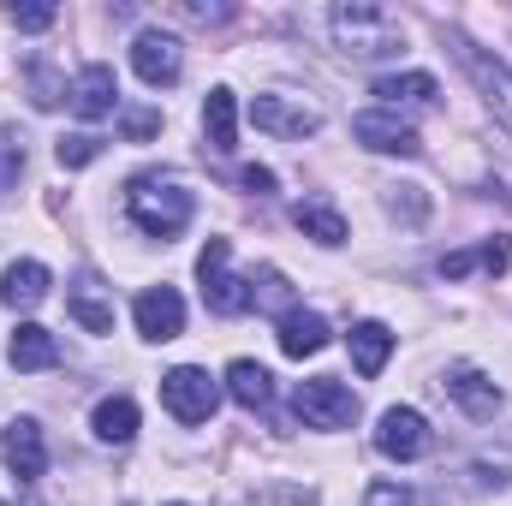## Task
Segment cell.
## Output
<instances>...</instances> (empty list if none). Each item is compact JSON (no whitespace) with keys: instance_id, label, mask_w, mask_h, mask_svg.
Here are the masks:
<instances>
[{"instance_id":"obj_1","label":"cell","mask_w":512,"mask_h":506,"mask_svg":"<svg viewBox=\"0 0 512 506\" xmlns=\"http://www.w3.org/2000/svg\"><path fill=\"white\" fill-rule=\"evenodd\" d=\"M191 191L179 179H161V173H137L126 185V215L137 221V233L149 239H179L191 227Z\"/></svg>"},{"instance_id":"obj_2","label":"cell","mask_w":512,"mask_h":506,"mask_svg":"<svg viewBox=\"0 0 512 506\" xmlns=\"http://www.w3.org/2000/svg\"><path fill=\"white\" fill-rule=\"evenodd\" d=\"M334 42L352 54V60H382V54H399L405 48V30L387 18L382 6H370V0H346V6H334Z\"/></svg>"},{"instance_id":"obj_3","label":"cell","mask_w":512,"mask_h":506,"mask_svg":"<svg viewBox=\"0 0 512 506\" xmlns=\"http://www.w3.org/2000/svg\"><path fill=\"white\" fill-rule=\"evenodd\" d=\"M197 280H203V304L215 316H245L251 310V280L233 274V245L227 239H209L197 256Z\"/></svg>"},{"instance_id":"obj_4","label":"cell","mask_w":512,"mask_h":506,"mask_svg":"<svg viewBox=\"0 0 512 506\" xmlns=\"http://www.w3.org/2000/svg\"><path fill=\"white\" fill-rule=\"evenodd\" d=\"M292 411H298L304 429H352L358 423V393L334 376H316V381H298Z\"/></svg>"},{"instance_id":"obj_5","label":"cell","mask_w":512,"mask_h":506,"mask_svg":"<svg viewBox=\"0 0 512 506\" xmlns=\"http://www.w3.org/2000/svg\"><path fill=\"white\" fill-rule=\"evenodd\" d=\"M161 405H167L179 423H209V417H215V405H221V387H215L209 370L179 364V370H167V376H161Z\"/></svg>"},{"instance_id":"obj_6","label":"cell","mask_w":512,"mask_h":506,"mask_svg":"<svg viewBox=\"0 0 512 506\" xmlns=\"http://www.w3.org/2000/svg\"><path fill=\"white\" fill-rule=\"evenodd\" d=\"M453 54H459V66L471 72V84H477V96L489 102V114L512 131V66L495 60V54H483L477 42H453Z\"/></svg>"},{"instance_id":"obj_7","label":"cell","mask_w":512,"mask_h":506,"mask_svg":"<svg viewBox=\"0 0 512 506\" xmlns=\"http://www.w3.org/2000/svg\"><path fill=\"white\" fill-rule=\"evenodd\" d=\"M376 453L393 459V465L423 459V453H429V423H423V411H411V405H387L382 423H376Z\"/></svg>"},{"instance_id":"obj_8","label":"cell","mask_w":512,"mask_h":506,"mask_svg":"<svg viewBox=\"0 0 512 506\" xmlns=\"http://www.w3.org/2000/svg\"><path fill=\"white\" fill-rule=\"evenodd\" d=\"M131 66H137V78H143L149 90H167V84H179V72H185V48H179V36H167V30H137Z\"/></svg>"},{"instance_id":"obj_9","label":"cell","mask_w":512,"mask_h":506,"mask_svg":"<svg viewBox=\"0 0 512 506\" xmlns=\"http://www.w3.org/2000/svg\"><path fill=\"white\" fill-rule=\"evenodd\" d=\"M0 459H6V471H12L18 483H36V477L48 471V441H42V423H36V417L6 423V435H0Z\"/></svg>"},{"instance_id":"obj_10","label":"cell","mask_w":512,"mask_h":506,"mask_svg":"<svg viewBox=\"0 0 512 506\" xmlns=\"http://www.w3.org/2000/svg\"><path fill=\"white\" fill-rule=\"evenodd\" d=\"M131 316H137V334H143V340H179V334H185V298H179L173 286L137 292Z\"/></svg>"},{"instance_id":"obj_11","label":"cell","mask_w":512,"mask_h":506,"mask_svg":"<svg viewBox=\"0 0 512 506\" xmlns=\"http://www.w3.org/2000/svg\"><path fill=\"white\" fill-rule=\"evenodd\" d=\"M352 137H358L364 149H376V155H417V149H423L417 126H411V120H399V114H387V108L358 114V120H352Z\"/></svg>"},{"instance_id":"obj_12","label":"cell","mask_w":512,"mask_h":506,"mask_svg":"<svg viewBox=\"0 0 512 506\" xmlns=\"http://www.w3.org/2000/svg\"><path fill=\"white\" fill-rule=\"evenodd\" d=\"M251 120H256V131H274V137H316L322 131V114L316 108L286 102V96H256Z\"/></svg>"},{"instance_id":"obj_13","label":"cell","mask_w":512,"mask_h":506,"mask_svg":"<svg viewBox=\"0 0 512 506\" xmlns=\"http://www.w3.org/2000/svg\"><path fill=\"white\" fill-rule=\"evenodd\" d=\"M120 108V78H114V66H84L78 78H72V114L78 120H102V114H114Z\"/></svg>"},{"instance_id":"obj_14","label":"cell","mask_w":512,"mask_h":506,"mask_svg":"<svg viewBox=\"0 0 512 506\" xmlns=\"http://www.w3.org/2000/svg\"><path fill=\"white\" fill-rule=\"evenodd\" d=\"M6 364L12 370H54L60 364V340L48 334V328H36V322H18V334L6 340Z\"/></svg>"},{"instance_id":"obj_15","label":"cell","mask_w":512,"mask_h":506,"mask_svg":"<svg viewBox=\"0 0 512 506\" xmlns=\"http://www.w3.org/2000/svg\"><path fill=\"white\" fill-rule=\"evenodd\" d=\"M376 96H382L387 114H399V108H435L441 84L429 72H387V78H376Z\"/></svg>"},{"instance_id":"obj_16","label":"cell","mask_w":512,"mask_h":506,"mask_svg":"<svg viewBox=\"0 0 512 506\" xmlns=\"http://www.w3.org/2000/svg\"><path fill=\"white\" fill-rule=\"evenodd\" d=\"M274 340H280L286 358H316V352L328 346V322H322L316 310H286L280 328H274Z\"/></svg>"},{"instance_id":"obj_17","label":"cell","mask_w":512,"mask_h":506,"mask_svg":"<svg viewBox=\"0 0 512 506\" xmlns=\"http://www.w3.org/2000/svg\"><path fill=\"white\" fill-rule=\"evenodd\" d=\"M447 393H453L471 417H495V411H501V387L483 376L477 364H453V370H447Z\"/></svg>"},{"instance_id":"obj_18","label":"cell","mask_w":512,"mask_h":506,"mask_svg":"<svg viewBox=\"0 0 512 506\" xmlns=\"http://www.w3.org/2000/svg\"><path fill=\"white\" fill-rule=\"evenodd\" d=\"M42 298H48V268H42V262L24 256V262H12V268L0 274V304H6V310H36Z\"/></svg>"},{"instance_id":"obj_19","label":"cell","mask_w":512,"mask_h":506,"mask_svg":"<svg viewBox=\"0 0 512 506\" xmlns=\"http://www.w3.org/2000/svg\"><path fill=\"white\" fill-rule=\"evenodd\" d=\"M292 221H298V233H310L316 245H346V215H340L328 197H304V203L292 209Z\"/></svg>"},{"instance_id":"obj_20","label":"cell","mask_w":512,"mask_h":506,"mask_svg":"<svg viewBox=\"0 0 512 506\" xmlns=\"http://www.w3.org/2000/svg\"><path fill=\"white\" fill-rule=\"evenodd\" d=\"M203 137H209V149H233L239 143V96L233 90H209V102H203Z\"/></svg>"},{"instance_id":"obj_21","label":"cell","mask_w":512,"mask_h":506,"mask_svg":"<svg viewBox=\"0 0 512 506\" xmlns=\"http://www.w3.org/2000/svg\"><path fill=\"white\" fill-rule=\"evenodd\" d=\"M387 358H393V328L387 322H358L352 328V364H358V376H382Z\"/></svg>"},{"instance_id":"obj_22","label":"cell","mask_w":512,"mask_h":506,"mask_svg":"<svg viewBox=\"0 0 512 506\" xmlns=\"http://www.w3.org/2000/svg\"><path fill=\"white\" fill-rule=\"evenodd\" d=\"M227 393H233L245 411H262V405L274 399V376H268L262 364H251V358H233V364H227Z\"/></svg>"},{"instance_id":"obj_23","label":"cell","mask_w":512,"mask_h":506,"mask_svg":"<svg viewBox=\"0 0 512 506\" xmlns=\"http://www.w3.org/2000/svg\"><path fill=\"white\" fill-rule=\"evenodd\" d=\"M90 429H96V441H108V447H126L131 435H137V405H131L126 393L102 399V405H96V417H90Z\"/></svg>"},{"instance_id":"obj_24","label":"cell","mask_w":512,"mask_h":506,"mask_svg":"<svg viewBox=\"0 0 512 506\" xmlns=\"http://www.w3.org/2000/svg\"><path fill=\"white\" fill-rule=\"evenodd\" d=\"M66 310H72L90 334H114V304L102 298V286H96V280H78V286L66 292Z\"/></svg>"},{"instance_id":"obj_25","label":"cell","mask_w":512,"mask_h":506,"mask_svg":"<svg viewBox=\"0 0 512 506\" xmlns=\"http://www.w3.org/2000/svg\"><path fill=\"white\" fill-rule=\"evenodd\" d=\"M507 262H512V245H507V239H489L483 251H447V256H441V274H447V280H465L471 268H489V274H501Z\"/></svg>"},{"instance_id":"obj_26","label":"cell","mask_w":512,"mask_h":506,"mask_svg":"<svg viewBox=\"0 0 512 506\" xmlns=\"http://www.w3.org/2000/svg\"><path fill=\"white\" fill-rule=\"evenodd\" d=\"M54 155H60V167H90V161L102 155V137H96V131H72V137H60Z\"/></svg>"},{"instance_id":"obj_27","label":"cell","mask_w":512,"mask_h":506,"mask_svg":"<svg viewBox=\"0 0 512 506\" xmlns=\"http://www.w3.org/2000/svg\"><path fill=\"white\" fill-rule=\"evenodd\" d=\"M18 173H24V137L12 126H0V191H12Z\"/></svg>"},{"instance_id":"obj_28","label":"cell","mask_w":512,"mask_h":506,"mask_svg":"<svg viewBox=\"0 0 512 506\" xmlns=\"http://www.w3.org/2000/svg\"><path fill=\"white\" fill-rule=\"evenodd\" d=\"M6 18H12V30H48V24L60 18V6H48V0H24V6H6Z\"/></svg>"},{"instance_id":"obj_29","label":"cell","mask_w":512,"mask_h":506,"mask_svg":"<svg viewBox=\"0 0 512 506\" xmlns=\"http://www.w3.org/2000/svg\"><path fill=\"white\" fill-rule=\"evenodd\" d=\"M387 209H393V215L405 209V221H423V209H429V203H423V185H393V191H387Z\"/></svg>"},{"instance_id":"obj_30","label":"cell","mask_w":512,"mask_h":506,"mask_svg":"<svg viewBox=\"0 0 512 506\" xmlns=\"http://www.w3.org/2000/svg\"><path fill=\"white\" fill-rule=\"evenodd\" d=\"M30 90H36V108H54L60 96H72V90H60V84H54V72H42V66L30 72Z\"/></svg>"},{"instance_id":"obj_31","label":"cell","mask_w":512,"mask_h":506,"mask_svg":"<svg viewBox=\"0 0 512 506\" xmlns=\"http://www.w3.org/2000/svg\"><path fill=\"white\" fill-rule=\"evenodd\" d=\"M364 506H417V501H411L399 483H370V489H364Z\"/></svg>"},{"instance_id":"obj_32","label":"cell","mask_w":512,"mask_h":506,"mask_svg":"<svg viewBox=\"0 0 512 506\" xmlns=\"http://www.w3.org/2000/svg\"><path fill=\"white\" fill-rule=\"evenodd\" d=\"M251 304H286V280H280V268H262V292H251Z\"/></svg>"},{"instance_id":"obj_33","label":"cell","mask_w":512,"mask_h":506,"mask_svg":"<svg viewBox=\"0 0 512 506\" xmlns=\"http://www.w3.org/2000/svg\"><path fill=\"white\" fill-rule=\"evenodd\" d=\"M161 126V114H126V137H149Z\"/></svg>"},{"instance_id":"obj_34","label":"cell","mask_w":512,"mask_h":506,"mask_svg":"<svg viewBox=\"0 0 512 506\" xmlns=\"http://www.w3.org/2000/svg\"><path fill=\"white\" fill-rule=\"evenodd\" d=\"M245 185H251L256 197H268V191H274V173H268V167H245Z\"/></svg>"},{"instance_id":"obj_35","label":"cell","mask_w":512,"mask_h":506,"mask_svg":"<svg viewBox=\"0 0 512 506\" xmlns=\"http://www.w3.org/2000/svg\"><path fill=\"white\" fill-rule=\"evenodd\" d=\"M173 506H179V501H173Z\"/></svg>"}]
</instances>
